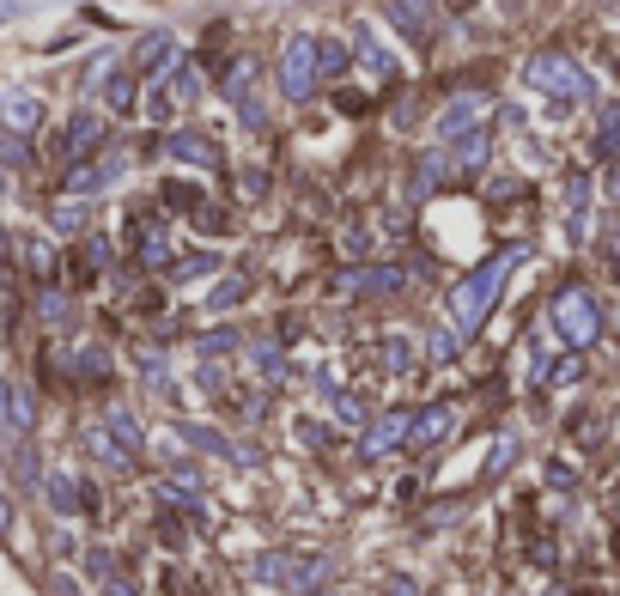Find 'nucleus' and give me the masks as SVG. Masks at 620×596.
Segmentation results:
<instances>
[{
  "mask_svg": "<svg viewBox=\"0 0 620 596\" xmlns=\"http://www.w3.org/2000/svg\"><path fill=\"white\" fill-rule=\"evenodd\" d=\"M560 317H566V335H572V341H590V335H596V311L584 305L578 292H566V298H560Z\"/></svg>",
  "mask_w": 620,
  "mask_h": 596,
  "instance_id": "f257e3e1",
  "label": "nucleus"
}]
</instances>
